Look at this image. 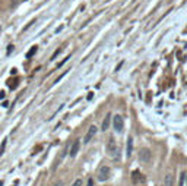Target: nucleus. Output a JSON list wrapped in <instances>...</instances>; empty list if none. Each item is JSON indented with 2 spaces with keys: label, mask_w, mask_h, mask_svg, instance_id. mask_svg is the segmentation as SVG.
<instances>
[{
  "label": "nucleus",
  "mask_w": 187,
  "mask_h": 186,
  "mask_svg": "<svg viewBox=\"0 0 187 186\" xmlns=\"http://www.w3.org/2000/svg\"><path fill=\"white\" fill-rule=\"evenodd\" d=\"M110 174H111L110 167L105 166V164H102V166H99V169H98V171H97V179L99 182H105V180L110 179Z\"/></svg>",
  "instance_id": "1"
},
{
  "label": "nucleus",
  "mask_w": 187,
  "mask_h": 186,
  "mask_svg": "<svg viewBox=\"0 0 187 186\" xmlns=\"http://www.w3.org/2000/svg\"><path fill=\"white\" fill-rule=\"evenodd\" d=\"M107 151H108V154H110L113 158L119 157V147H117V144H115V139H114L113 136H110V138H108V142H107Z\"/></svg>",
  "instance_id": "2"
},
{
  "label": "nucleus",
  "mask_w": 187,
  "mask_h": 186,
  "mask_svg": "<svg viewBox=\"0 0 187 186\" xmlns=\"http://www.w3.org/2000/svg\"><path fill=\"white\" fill-rule=\"evenodd\" d=\"M113 126L115 129V132H123V129H124V120L120 114H115L113 117Z\"/></svg>",
  "instance_id": "3"
},
{
  "label": "nucleus",
  "mask_w": 187,
  "mask_h": 186,
  "mask_svg": "<svg viewBox=\"0 0 187 186\" xmlns=\"http://www.w3.org/2000/svg\"><path fill=\"white\" fill-rule=\"evenodd\" d=\"M98 132V127L95 126V125H92V126H89V129H88V132H86V135H85V138H83V142L85 144H88V142H91L92 141V138L97 135Z\"/></svg>",
  "instance_id": "4"
},
{
  "label": "nucleus",
  "mask_w": 187,
  "mask_h": 186,
  "mask_svg": "<svg viewBox=\"0 0 187 186\" xmlns=\"http://www.w3.org/2000/svg\"><path fill=\"white\" fill-rule=\"evenodd\" d=\"M132 180H133V183H145V180H146V178L139 171V170H135L133 173H132Z\"/></svg>",
  "instance_id": "5"
},
{
  "label": "nucleus",
  "mask_w": 187,
  "mask_h": 186,
  "mask_svg": "<svg viewBox=\"0 0 187 186\" xmlns=\"http://www.w3.org/2000/svg\"><path fill=\"white\" fill-rule=\"evenodd\" d=\"M139 160L143 161V163L151 161V151H149V150H146V148H142V150L139 151Z\"/></svg>",
  "instance_id": "6"
},
{
  "label": "nucleus",
  "mask_w": 187,
  "mask_h": 186,
  "mask_svg": "<svg viewBox=\"0 0 187 186\" xmlns=\"http://www.w3.org/2000/svg\"><path fill=\"white\" fill-rule=\"evenodd\" d=\"M79 147H81V141L79 139H76L73 144H72V147H70V157L73 158V157H76V154H78V151H79Z\"/></svg>",
  "instance_id": "7"
},
{
  "label": "nucleus",
  "mask_w": 187,
  "mask_h": 186,
  "mask_svg": "<svg viewBox=\"0 0 187 186\" xmlns=\"http://www.w3.org/2000/svg\"><path fill=\"white\" fill-rule=\"evenodd\" d=\"M132 154H133V138L129 136L127 138V145H126V155L132 157Z\"/></svg>",
  "instance_id": "8"
},
{
  "label": "nucleus",
  "mask_w": 187,
  "mask_h": 186,
  "mask_svg": "<svg viewBox=\"0 0 187 186\" xmlns=\"http://www.w3.org/2000/svg\"><path fill=\"white\" fill-rule=\"evenodd\" d=\"M162 186H174V178H172V174H171V173H168V174L165 176Z\"/></svg>",
  "instance_id": "9"
},
{
  "label": "nucleus",
  "mask_w": 187,
  "mask_h": 186,
  "mask_svg": "<svg viewBox=\"0 0 187 186\" xmlns=\"http://www.w3.org/2000/svg\"><path fill=\"white\" fill-rule=\"evenodd\" d=\"M110 122H111V114L108 113V114L105 116V119L102 120V126H101V129H102L104 132H105L107 129H108V126H110Z\"/></svg>",
  "instance_id": "10"
},
{
  "label": "nucleus",
  "mask_w": 187,
  "mask_h": 186,
  "mask_svg": "<svg viewBox=\"0 0 187 186\" xmlns=\"http://www.w3.org/2000/svg\"><path fill=\"white\" fill-rule=\"evenodd\" d=\"M37 50H38V47H37V46H32V47L29 49V51L26 53V59H31V57H32L34 54L37 53Z\"/></svg>",
  "instance_id": "11"
},
{
  "label": "nucleus",
  "mask_w": 187,
  "mask_h": 186,
  "mask_svg": "<svg viewBox=\"0 0 187 186\" xmlns=\"http://www.w3.org/2000/svg\"><path fill=\"white\" fill-rule=\"evenodd\" d=\"M6 144H8V139L5 138V139L2 141V147H0V155H3V154H5V150H6Z\"/></svg>",
  "instance_id": "12"
},
{
  "label": "nucleus",
  "mask_w": 187,
  "mask_h": 186,
  "mask_svg": "<svg viewBox=\"0 0 187 186\" xmlns=\"http://www.w3.org/2000/svg\"><path fill=\"white\" fill-rule=\"evenodd\" d=\"M184 180H186V173L183 171L180 174V180H179V186H184Z\"/></svg>",
  "instance_id": "13"
},
{
  "label": "nucleus",
  "mask_w": 187,
  "mask_h": 186,
  "mask_svg": "<svg viewBox=\"0 0 187 186\" xmlns=\"http://www.w3.org/2000/svg\"><path fill=\"white\" fill-rule=\"evenodd\" d=\"M8 85H9V86H10V88H12V90H15V88H16V86H18V79H13V81H9V82H8Z\"/></svg>",
  "instance_id": "14"
},
{
  "label": "nucleus",
  "mask_w": 187,
  "mask_h": 186,
  "mask_svg": "<svg viewBox=\"0 0 187 186\" xmlns=\"http://www.w3.org/2000/svg\"><path fill=\"white\" fill-rule=\"evenodd\" d=\"M60 53H62V49H57L56 51H54V53H53V56H51V60H54L57 57V56H58V54H60Z\"/></svg>",
  "instance_id": "15"
},
{
  "label": "nucleus",
  "mask_w": 187,
  "mask_h": 186,
  "mask_svg": "<svg viewBox=\"0 0 187 186\" xmlns=\"http://www.w3.org/2000/svg\"><path fill=\"white\" fill-rule=\"evenodd\" d=\"M69 59H70V56H67L66 59H63V60H62V62H60V63L57 65V69H58V68H62V66H63V65H65V63H66V62H67V60H69Z\"/></svg>",
  "instance_id": "16"
},
{
  "label": "nucleus",
  "mask_w": 187,
  "mask_h": 186,
  "mask_svg": "<svg viewBox=\"0 0 187 186\" xmlns=\"http://www.w3.org/2000/svg\"><path fill=\"white\" fill-rule=\"evenodd\" d=\"M72 186H82V179H78V180H75V183Z\"/></svg>",
  "instance_id": "17"
},
{
  "label": "nucleus",
  "mask_w": 187,
  "mask_h": 186,
  "mask_svg": "<svg viewBox=\"0 0 187 186\" xmlns=\"http://www.w3.org/2000/svg\"><path fill=\"white\" fill-rule=\"evenodd\" d=\"M12 51H13V46L10 44V46H8V51H6V54H10Z\"/></svg>",
  "instance_id": "18"
},
{
  "label": "nucleus",
  "mask_w": 187,
  "mask_h": 186,
  "mask_svg": "<svg viewBox=\"0 0 187 186\" xmlns=\"http://www.w3.org/2000/svg\"><path fill=\"white\" fill-rule=\"evenodd\" d=\"M86 186H94V179H92V178L88 179V183H86Z\"/></svg>",
  "instance_id": "19"
},
{
  "label": "nucleus",
  "mask_w": 187,
  "mask_h": 186,
  "mask_svg": "<svg viewBox=\"0 0 187 186\" xmlns=\"http://www.w3.org/2000/svg\"><path fill=\"white\" fill-rule=\"evenodd\" d=\"M54 186H63V182H62V180H58V182H57Z\"/></svg>",
  "instance_id": "20"
},
{
  "label": "nucleus",
  "mask_w": 187,
  "mask_h": 186,
  "mask_svg": "<svg viewBox=\"0 0 187 186\" xmlns=\"http://www.w3.org/2000/svg\"><path fill=\"white\" fill-rule=\"evenodd\" d=\"M3 98H5V93L2 91V93H0V100H3Z\"/></svg>",
  "instance_id": "21"
}]
</instances>
